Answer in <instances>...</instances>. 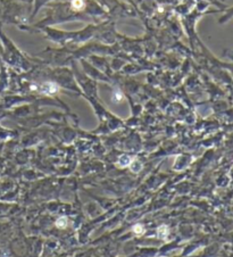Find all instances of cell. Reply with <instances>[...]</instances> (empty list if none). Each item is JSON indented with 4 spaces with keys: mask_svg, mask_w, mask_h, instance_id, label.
<instances>
[{
    "mask_svg": "<svg viewBox=\"0 0 233 257\" xmlns=\"http://www.w3.org/2000/svg\"><path fill=\"white\" fill-rule=\"evenodd\" d=\"M57 90H58V86L56 84H54V83H44L42 86V90L41 91L44 92V93H55Z\"/></svg>",
    "mask_w": 233,
    "mask_h": 257,
    "instance_id": "1",
    "label": "cell"
},
{
    "mask_svg": "<svg viewBox=\"0 0 233 257\" xmlns=\"http://www.w3.org/2000/svg\"><path fill=\"white\" fill-rule=\"evenodd\" d=\"M157 237L160 239H166L168 237V226L167 225H162L157 229Z\"/></svg>",
    "mask_w": 233,
    "mask_h": 257,
    "instance_id": "2",
    "label": "cell"
},
{
    "mask_svg": "<svg viewBox=\"0 0 233 257\" xmlns=\"http://www.w3.org/2000/svg\"><path fill=\"white\" fill-rule=\"evenodd\" d=\"M56 226L59 228V229H64L67 226V218L65 216L63 217H59L57 221H56Z\"/></svg>",
    "mask_w": 233,
    "mask_h": 257,
    "instance_id": "3",
    "label": "cell"
},
{
    "mask_svg": "<svg viewBox=\"0 0 233 257\" xmlns=\"http://www.w3.org/2000/svg\"><path fill=\"white\" fill-rule=\"evenodd\" d=\"M133 230H134V232H135L136 234H141V233L144 232V228H143L142 224H136V225H134Z\"/></svg>",
    "mask_w": 233,
    "mask_h": 257,
    "instance_id": "4",
    "label": "cell"
},
{
    "mask_svg": "<svg viewBox=\"0 0 233 257\" xmlns=\"http://www.w3.org/2000/svg\"><path fill=\"white\" fill-rule=\"evenodd\" d=\"M73 6H74L75 8H81V7L83 6V1H82V0H74V1H73Z\"/></svg>",
    "mask_w": 233,
    "mask_h": 257,
    "instance_id": "5",
    "label": "cell"
}]
</instances>
